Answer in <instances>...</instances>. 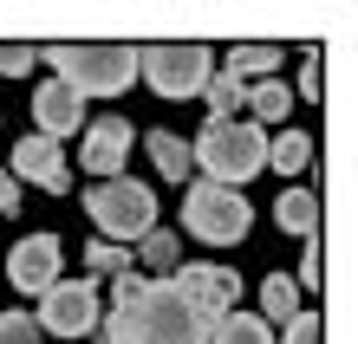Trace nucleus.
<instances>
[{
    "instance_id": "nucleus-6",
    "label": "nucleus",
    "mask_w": 358,
    "mask_h": 344,
    "mask_svg": "<svg viewBox=\"0 0 358 344\" xmlns=\"http://www.w3.org/2000/svg\"><path fill=\"white\" fill-rule=\"evenodd\" d=\"M137 78L157 98H196L215 78V52L208 46H137Z\"/></svg>"
},
{
    "instance_id": "nucleus-10",
    "label": "nucleus",
    "mask_w": 358,
    "mask_h": 344,
    "mask_svg": "<svg viewBox=\"0 0 358 344\" xmlns=\"http://www.w3.org/2000/svg\"><path fill=\"white\" fill-rule=\"evenodd\" d=\"M124 156H131V117H92L85 124V149H78V163L92 169L98 182H111Z\"/></svg>"
},
{
    "instance_id": "nucleus-22",
    "label": "nucleus",
    "mask_w": 358,
    "mask_h": 344,
    "mask_svg": "<svg viewBox=\"0 0 358 344\" xmlns=\"http://www.w3.org/2000/svg\"><path fill=\"white\" fill-rule=\"evenodd\" d=\"M78 260H85L92 273H111V279H117V273H131V247H111V241H92L85 253H78Z\"/></svg>"
},
{
    "instance_id": "nucleus-7",
    "label": "nucleus",
    "mask_w": 358,
    "mask_h": 344,
    "mask_svg": "<svg viewBox=\"0 0 358 344\" xmlns=\"http://www.w3.org/2000/svg\"><path fill=\"white\" fill-rule=\"evenodd\" d=\"M98 286L92 279H52L46 292H39V312H33V325L39 331H52V338H85L98 325Z\"/></svg>"
},
{
    "instance_id": "nucleus-2",
    "label": "nucleus",
    "mask_w": 358,
    "mask_h": 344,
    "mask_svg": "<svg viewBox=\"0 0 358 344\" xmlns=\"http://www.w3.org/2000/svg\"><path fill=\"white\" fill-rule=\"evenodd\" d=\"M189 169H202V182H222V188H241L248 176L267 169V130L261 124H208V130L189 143Z\"/></svg>"
},
{
    "instance_id": "nucleus-24",
    "label": "nucleus",
    "mask_w": 358,
    "mask_h": 344,
    "mask_svg": "<svg viewBox=\"0 0 358 344\" xmlns=\"http://www.w3.org/2000/svg\"><path fill=\"white\" fill-rule=\"evenodd\" d=\"M287 344H326V318L320 312H293L287 318Z\"/></svg>"
},
{
    "instance_id": "nucleus-17",
    "label": "nucleus",
    "mask_w": 358,
    "mask_h": 344,
    "mask_svg": "<svg viewBox=\"0 0 358 344\" xmlns=\"http://www.w3.org/2000/svg\"><path fill=\"white\" fill-rule=\"evenodd\" d=\"M143 149H150L157 176H170V182H182V176H189V143H182L176 130H143Z\"/></svg>"
},
{
    "instance_id": "nucleus-19",
    "label": "nucleus",
    "mask_w": 358,
    "mask_h": 344,
    "mask_svg": "<svg viewBox=\"0 0 358 344\" xmlns=\"http://www.w3.org/2000/svg\"><path fill=\"white\" fill-rule=\"evenodd\" d=\"M261 312H267V325H287V318L300 312V286H293L287 273H267L261 279Z\"/></svg>"
},
{
    "instance_id": "nucleus-1",
    "label": "nucleus",
    "mask_w": 358,
    "mask_h": 344,
    "mask_svg": "<svg viewBox=\"0 0 358 344\" xmlns=\"http://www.w3.org/2000/svg\"><path fill=\"white\" fill-rule=\"evenodd\" d=\"M104 331H111V344H208V318L189 306L170 279L117 273Z\"/></svg>"
},
{
    "instance_id": "nucleus-9",
    "label": "nucleus",
    "mask_w": 358,
    "mask_h": 344,
    "mask_svg": "<svg viewBox=\"0 0 358 344\" xmlns=\"http://www.w3.org/2000/svg\"><path fill=\"white\" fill-rule=\"evenodd\" d=\"M7 176L46 188V195H66V188H72V169H66V156H59V143H46V137H20Z\"/></svg>"
},
{
    "instance_id": "nucleus-14",
    "label": "nucleus",
    "mask_w": 358,
    "mask_h": 344,
    "mask_svg": "<svg viewBox=\"0 0 358 344\" xmlns=\"http://www.w3.org/2000/svg\"><path fill=\"white\" fill-rule=\"evenodd\" d=\"M208 344H273V325L261 312H222L208 325Z\"/></svg>"
},
{
    "instance_id": "nucleus-16",
    "label": "nucleus",
    "mask_w": 358,
    "mask_h": 344,
    "mask_svg": "<svg viewBox=\"0 0 358 344\" xmlns=\"http://www.w3.org/2000/svg\"><path fill=\"white\" fill-rule=\"evenodd\" d=\"M273 66H280V46H261V39H255V46H235V52H228V78H241V84H261V78H273Z\"/></svg>"
},
{
    "instance_id": "nucleus-11",
    "label": "nucleus",
    "mask_w": 358,
    "mask_h": 344,
    "mask_svg": "<svg viewBox=\"0 0 358 344\" xmlns=\"http://www.w3.org/2000/svg\"><path fill=\"white\" fill-rule=\"evenodd\" d=\"M7 279L20 292H46L59 279V234H27V241L7 253Z\"/></svg>"
},
{
    "instance_id": "nucleus-3",
    "label": "nucleus",
    "mask_w": 358,
    "mask_h": 344,
    "mask_svg": "<svg viewBox=\"0 0 358 344\" xmlns=\"http://www.w3.org/2000/svg\"><path fill=\"white\" fill-rule=\"evenodd\" d=\"M39 59H52V78L78 98H117L137 78V46H46Z\"/></svg>"
},
{
    "instance_id": "nucleus-27",
    "label": "nucleus",
    "mask_w": 358,
    "mask_h": 344,
    "mask_svg": "<svg viewBox=\"0 0 358 344\" xmlns=\"http://www.w3.org/2000/svg\"><path fill=\"white\" fill-rule=\"evenodd\" d=\"M320 78H326V66H320V52H306V66H300V98H306V104L320 98Z\"/></svg>"
},
{
    "instance_id": "nucleus-13",
    "label": "nucleus",
    "mask_w": 358,
    "mask_h": 344,
    "mask_svg": "<svg viewBox=\"0 0 358 344\" xmlns=\"http://www.w3.org/2000/svg\"><path fill=\"white\" fill-rule=\"evenodd\" d=\"M273 221H280L287 234H320V195L313 188H280V202H273Z\"/></svg>"
},
{
    "instance_id": "nucleus-25",
    "label": "nucleus",
    "mask_w": 358,
    "mask_h": 344,
    "mask_svg": "<svg viewBox=\"0 0 358 344\" xmlns=\"http://www.w3.org/2000/svg\"><path fill=\"white\" fill-rule=\"evenodd\" d=\"M326 279V253H320V234H306V253H300V279L293 286H320Z\"/></svg>"
},
{
    "instance_id": "nucleus-12",
    "label": "nucleus",
    "mask_w": 358,
    "mask_h": 344,
    "mask_svg": "<svg viewBox=\"0 0 358 344\" xmlns=\"http://www.w3.org/2000/svg\"><path fill=\"white\" fill-rule=\"evenodd\" d=\"M33 124H39L33 137H46V143L72 137L78 124H85V98H78V91H66V84H59V78H46V84H39V91H33Z\"/></svg>"
},
{
    "instance_id": "nucleus-20",
    "label": "nucleus",
    "mask_w": 358,
    "mask_h": 344,
    "mask_svg": "<svg viewBox=\"0 0 358 344\" xmlns=\"http://www.w3.org/2000/svg\"><path fill=\"white\" fill-rule=\"evenodd\" d=\"M248 104H255V117H261V124H287L293 91H287L280 78H261V84H248Z\"/></svg>"
},
{
    "instance_id": "nucleus-15",
    "label": "nucleus",
    "mask_w": 358,
    "mask_h": 344,
    "mask_svg": "<svg viewBox=\"0 0 358 344\" xmlns=\"http://www.w3.org/2000/svg\"><path fill=\"white\" fill-rule=\"evenodd\" d=\"M313 156H320V143H313L306 130H280L267 143V169H280V176H300V169H313Z\"/></svg>"
},
{
    "instance_id": "nucleus-4",
    "label": "nucleus",
    "mask_w": 358,
    "mask_h": 344,
    "mask_svg": "<svg viewBox=\"0 0 358 344\" xmlns=\"http://www.w3.org/2000/svg\"><path fill=\"white\" fill-rule=\"evenodd\" d=\"M85 214L98 221V234L111 247H131V241H143L157 227V195L143 182H131V176H111V182L85 188Z\"/></svg>"
},
{
    "instance_id": "nucleus-21",
    "label": "nucleus",
    "mask_w": 358,
    "mask_h": 344,
    "mask_svg": "<svg viewBox=\"0 0 358 344\" xmlns=\"http://www.w3.org/2000/svg\"><path fill=\"white\" fill-rule=\"evenodd\" d=\"M176 253H182V241H176L170 227H150V234L137 241V260H143V267H157V273H170V267H176Z\"/></svg>"
},
{
    "instance_id": "nucleus-28",
    "label": "nucleus",
    "mask_w": 358,
    "mask_h": 344,
    "mask_svg": "<svg viewBox=\"0 0 358 344\" xmlns=\"http://www.w3.org/2000/svg\"><path fill=\"white\" fill-rule=\"evenodd\" d=\"M0 214H20V182L0 169Z\"/></svg>"
},
{
    "instance_id": "nucleus-18",
    "label": "nucleus",
    "mask_w": 358,
    "mask_h": 344,
    "mask_svg": "<svg viewBox=\"0 0 358 344\" xmlns=\"http://www.w3.org/2000/svg\"><path fill=\"white\" fill-rule=\"evenodd\" d=\"M202 98H208V124H235V111L248 104V84L228 78V72H215V78L202 84Z\"/></svg>"
},
{
    "instance_id": "nucleus-8",
    "label": "nucleus",
    "mask_w": 358,
    "mask_h": 344,
    "mask_svg": "<svg viewBox=\"0 0 358 344\" xmlns=\"http://www.w3.org/2000/svg\"><path fill=\"white\" fill-rule=\"evenodd\" d=\"M170 286H176L189 306L208 318V325H215L222 312H235V299H241V273H235V267H215V260H189V267L170 279Z\"/></svg>"
},
{
    "instance_id": "nucleus-26",
    "label": "nucleus",
    "mask_w": 358,
    "mask_h": 344,
    "mask_svg": "<svg viewBox=\"0 0 358 344\" xmlns=\"http://www.w3.org/2000/svg\"><path fill=\"white\" fill-rule=\"evenodd\" d=\"M33 59H39L33 46H0V78H27Z\"/></svg>"
},
{
    "instance_id": "nucleus-23",
    "label": "nucleus",
    "mask_w": 358,
    "mask_h": 344,
    "mask_svg": "<svg viewBox=\"0 0 358 344\" xmlns=\"http://www.w3.org/2000/svg\"><path fill=\"white\" fill-rule=\"evenodd\" d=\"M46 331L33 325V312H0V344H39Z\"/></svg>"
},
{
    "instance_id": "nucleus-5",
    "label": "nucleus",
    "mask_w": 358,
    "mask_h": 344,
    "mask_svg": "<svg viewBox=\"0 0 358 344\" xmlns=\"http://www.w3.org/2000/svg\"><path fill=\"white\" fill-rule=\"evenodd\" d=\"M182 227L196 234V241H208V247H235V241H248V227H255V208H248L241 188L189 182V195H182Z\"/></svg>"
}]
</instances>
